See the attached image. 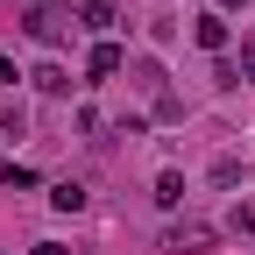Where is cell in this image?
<instances>
[{
    "label": "cell",
    "mask_w": 255,
    "mask_h": 255,
    "mask_svg": "<svg viewBox=\"0 0 255 255\" xmlns=\"http://www.w3.org/2000/svg\"><path fill=\"white\" fill-rule=\"evenodd\" d=\"M50 206H57V213H78V206H85V184H71V177L50 184Z\"/></svg>",
    "instance_id": "obj_7"
},
{
    "label": "cell",
    "mask_w": 255,
    "mask_h": 255,
    "mask_svg": "<svg viewBox=\"0 0 255 255\" xmlns=\"http://www.w3.org/2000/svg\"><path fill=\"white\" fill-rule=\"evenodd\" d=\"M234 71H241V85H255V43H241V57H234Z\"/></svg>",
    "instance_id": "obj_11"
},
{
    "label": "cell",
    "mask_w": 255,
    "mask_h": 255,
    "mask_svg": "<svg viewBox=\"0 0 255 255\" xmlns=\"http://www.w3.org/2000/svg\"><path fill=\"white\" fill-rule=\"evenodd\" d=\"M191 43H199L206 57H227V43H234V28H227V14H191Z\"/></svg>",
    "instance_id": "obj_2"
},
{
    "label": "cell",
    "mask_w": 255,
    "mask_h": 255,
    "mask_svg": "<svg viewBox=\"0 0 255 255\" xmlns=\"http://www.w3.org/2000/svg\"><path fill=\"white\" fill-rule=\"evenodd\" d=\"M227 7H241V0H213V14H227Z\"/></svg>",
    "instance_id": "obj_14"
},
{
    "label": "cell",
    "mask_w": 255,
    "mask_h": 255,
    "mask_svg": "<svg viewBox=\"0 0 255 255\" xmlns=\"http://www.w3.org/2000/svg\"><path fill=\"white\" fill-rule=\"evenodd\" d=\"M121 71H128V50H121V43L100 36V43L85 50V78H92V85H107V78H121Z\"/></svg>",
    "instance_id": "obj_3"
},
{
    "label": "cell",
    "mask_w": 255,
    "mask_h": 255,
    "mask_svg": "<svg viewBox=\"0 0 255 255\" xmlns=\"http://www.w3.org/2000/svg\"><path fill=\"white\" fill-rule=\"evenodd\" d=\"M156 206H184V177H177V170L156 177Z\"/></svg>",
    "instance_id": "obj_8"
},
{
    "label": "cell",
    "mask_w": 255,
    "mask_h": 255,
    "mask_svg": "<svg viewBox=\"0 0 255 255\" xmlns=\"http://www.w3.org/2000/svg\"><path fill=\"white\" fill-rule=\"evenodd\" d=\"M114 21H121V7H114V0H78V28H92V36H107Z\"/></svg>",
    "instance_id": "obj_5"
},
{
    "label": "cell",
    "mask_w": 255,
    "mask_h": 255,
    "mask_svg": "<svg viewBox=\"0 0 255 255\" xmlns=\"http://www.w3.org/2000/svg\"><path fill=\"white\" fill-rule=\"evenodd\" d=\"M213 85H220V92H234V85H241V71H234V57H220V64H213Z\"/></svg>",
    "instance_id": "obj_10"
},
{
    "label": "cell",
    "mask_w": 255,
    "mask_h": 255,
    "mask_svg": "<svg viewBox=\"0 0 255 255\" xmlns=\"http://www.w3.org/2000/svg\"><path fill=\"white\" fill-rule=\"evenodd\" d=\"M213 241H220L213 220H177V227H163V248H170V255H206Z\"/></svg>",
    "instance_id": "obj_1"
},
{
    "label": "cell",
    "mask_w": 255,
    "mask_h": 255,
    "mask_svg": "<svg viewBox=\"0 0 255 255\" xmlns=\"http://www.w3.org/2000/svg\"><path fill=\"white\" fill-rule=\"evenodd\" d=\"M0 184H7V191H36V170H28V163H0Z\"/></svg>",
    "instance_id": "obj_9"
},
{
    "label": "cell",
    "mask_w": 255,
    "mask_h": 255,
    "mask_svg": "<svg viewBox=\"0 0 255 255\" xmlns=\"http://www.w3.org/2000/svg\"><path fill=\"white\" fill-rule=\"evenodd\" d=\"M28 85H36V92H71V78H64V64H36V71H28Z\"/></svg>",
    "instance_id": "obj_6"
},
{
    "label": "cell",
    "mask_w": 255,
    "mask_h": 255,
    "mask_svg": "<svg viewBox=\"0 0 255 255\" xmlns=\"http://www.w3.org/2000/svg\"><path fill=\"white\" fill-rule=\"evenodd\" d=\"M21 28H28L36 43H64V7H50V0H36V7L21 14Z\"/></svg>",
    "instance_id": "obj_4"
},
{
    "label": "cell",
    "mask_w": 255,
    "mask_h": 255,
    "mask_svg": "<svg viewBox=\"0 0 255 255\" xmlns=\"http://www.w3.org/2000/svg\"><path fill=\"white\" fill-rule=\"evenodd\" d=\"M28 255H64V248H57V241H36V248H28Z\"/></svg>",
    "instance_id": "obj_13"
},
{
    "label": "cell",
    "mask_w": 255,
    "mask_h": 255,
    "mask_svg": "<svg viewBox=\"0 0 255 255\" xmlns=\"http://www.w3.org/2000/svg\"><path fill=\"white\" fill-rule=\"evenodd\" d=\"M0 85H14V57L7 50H0Z\"/></svg>",
    "instance_id": "obj_12"
}]
</instances>
